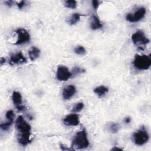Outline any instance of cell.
<instances>
[{
	"label": "cell",
	"mask_w": 151,
	"mask_h": 151,
	"mask_svg": "<svg viewBox=\"0 0 151 151\" xmlns=\"http://www.w3.org/2000/svg\"><path fill=\"white\" fill-rule=\"evenodd\" d=\"M89 142L87 139L86 131L83 130L78 132L73 140L72 147H74L79 149H82L87 148Z\"/></svg>",
	"instance_id": "6da1fadb"
},
{
	"label": "cell",
	"mask_w": 151,
	"mask_h": 151,
	"mask_svg": "<svg viewBox=\"0 0 151 151\" xmlns=\"http://www.w3.org/2000/svg\"><path fill=\"white\" fill-rule=\"evenodd\" d=\"M134 66L139 70H147L151 65V59L146 55H136L133 61Z\"/></svg>",
	"instance_id": "7a4b0ae2"
},
{
	"label": "cell",
	"mask_w": 151,
	"mask_h": 151,
	"mask_svg": "<svg viewBox=\"0 0 151 151\" xmlns=\"http://www.w3.org/2000/svg\"><path fill=\"white\" fill-rule=\"evenodd\" d=\"M134 143L137 145H143L149 140V134L146 129L143 127L140 130L134 133L133 135Z\"/></svg>",
	"instance_id": "3957f363"
},
{
	"label": "cell",
	"mask_w": 151,
	"mask_h": 151,
	"mask_svg": "<svg viewBox=\"0 0 151 151\" xmlns=\"http://www.w3.org/2000/svg\"><path fill=\"white\" fill-rule=\"evenodd\" d=\"M146 14V9L143 7L139 8L134 13H129L126 15V19L131 22H134L142 19Z\"/></svg>",
	"instance_id": "277c9868"
},
{
	"label": "cell",
	"mask_w": 151,
	"mask_h": 151,
	"mask_svg": "<svg viewBox=\"0 0 151 151\" xmlns=\"http://www.w3.org/2000/svg\"><path fill=\"white\" fill-rule=\"evenodd\" d=\"M133 42L137 45L146 44L149 42V40L145 36V33L142 31H137L132 36Z\"/></svg>",
	"instance_id": "5b68a950"
},
{
	"label": "cell",
	"mask_w": 151,
	"mask_h": 151,
	"mask_svg": "<svg viewBox=\"0 0 151 151\" xmlns=\"http://www.w3.org/2000/svg\"><path fill=\"white\" fill-rule=\"evenodd\" d=\"M15 127L20 133L30 132L31 130L30 125L25 122L22 116L18 117L15 122Z\"/></svg>",
	"instance_id": "8992f818"
},
{
	"label": "cell",
	"mask_w": 151,
	"mask_h": 151,
	"mask_svg": "<svg viewBox=\"0 0 151 151\" xmlns=\"http://www.w3.org/2000/svg\"><path fill=\"white\" fill-rule=\"evenodd\" d=\"M16 33L18 36V39L15 42V44H22L29 41V34L25 29L19 28L16 30Z\"/></svg>",
	"instance_id": "52a82bcc"
},
{
	"label": "cell",
	"mask_w": 151,
	"mask_h": 151,
	"mask_svg": "<svg viewBox=\"0 0 151 151\" xmlns=\"http://www.w3.org/2000/svg\"><path fill=\"white\" fill-rule=\"evenodd\" d=\"M71 76V73L70 72L68 69L64 66H60L57 68V77L60 81H67Z\"/></svg>",
	"instance_id": "ba28073f"
},
{
	"label": "cell",
	"mask_w": 151,
	"mask_h": 151,
	"mask_svg": "<svg viewBox=\"0 0 151 151\" xmlns=\"http://www.w3.org/2000/svg\"><path fill=\"white\" fill-rule=\"evenodd\" d=\"M26 62L27 59L25 58V57L23 55L21 52L12 54L9 61V63L11 65L22 64L25 63Z\"/></svg>",
	"instance_id": "9c48e42d"
},
{
	"label": "cell",
	"mask_w": 151,
	"mask_h": 151,
	"mask_svg": "<svg viewBox=\"0 0 151 151\" xmlns=\"http://www.w3.org/2000/svg\"><path fill=\"white\" fill-rule=\"evenodd\" d=\"M63 122L67 126H77L80 123L79 117L76 114H68L63 119Z\"/></svg>",
	"instance_id": "30bf717a"
},
{
	"label": "cell",
	"mask_w": 151,
	"mask_h": 151,
	"mask_svg": "<svg viewBox=\"0 0 151 151\" xmlns=\"http://www.w3.org/2000/svg\"><path fill=\"white\" fill-rule=\"evenodd\" d=\"M76 93V88L73 85L67 86L63 89V97L65 100H69Z\"/></svg>",
	"instance_id": "8fae6325"
},
{
	"label": "cell",
	"mask_w": 151,
	"mask_h": 151,
	"mask_svg": "<svg viewBox=\"0 0 151 151\" xmlns=\"http://www.w3.org/2000/svg\"><path fill=\"white\" fill-rule=\"evenodd\" d=\"M18 142L22 146H25L28 145L31 142L30 132L21 133L20 136L18 138Z\"/></svg>",
	"instance_id": "7c38bea8"
},
{
	"label": "cell",
	"mask_w": 151,
	"mask_h": 151,
	"mask_svg": "<svg viewBox=\"0 0 151 151\" xmlns=\"http://www.w3.org/2000/svg\"><path fill=\"white\" fill-rule=\"evenodd\" d=\"M90 27L93 30L100 28L103 27V24L100 22V19L95 15H93L91 17L90 20Z\"/></svg>",
	"instance_id": "4fadbf2b"
},
{
	"label": "cell",
	"mask_w": 151,
	"mask_h": 151,
	"mask_svg": "<svg viewBox=\"0 0 151 151\" xmlns=\"http://www.w3.org/2000/svg\"><path fill=\"white\" fill-rule=\"evenodd\" d=\"M40 54V50L35 47H32L28 51L29 58L32 61H34L35 60H36L39 57Z\"/></svg>",
	"instance_id": "5bb4252c"
},
{
	"label": "cell",
	"mask_w": 151,
	"mask_h": 151,
	"mask_svg": "<svg viewBox=\"0 0 151 151\" xmlns=\"http://www.w3.org/2000/svg\"><path fill=\"white\" fill-rule=\"evenodd\" d=\"M12 99L14 104L16 106V107L22 105V97L19 93L17 91H14L12 93Z\"/></svg>",
	"instance_id": "9a60e30c"
},
{
	"label": "cell",
	"mask_w": 151,
	"mask_h": 151,
	"mask_svg": "<svg viewBox=\"0 0 151 151\" xmlns=\"http://www.w3.org/2000/svg\"><path fill=\"white\" fill-rule=\"evenodd\" d=\"M108 91H109V89L106 87L103 86H99L94 90V92L99 97L103 96L104 94H106V93H107L108 92Z\"/></svg>",
	"instance_id": "2e32d148"
},
{
	"label": "cell",
	"mask_w": 151,
	"mask_h": 151,
	"mask_svg": "<svg viewBox=\"0 0 151 151\" xmlns=\"http://www.w3.org/2000/svg\"><path fill=\"white\" fill-rule=\"evenodd\" d=\"M80 14L78 13H75L74 14L71 18L69 20V23L70 25H74L75 24H76L80 19Z\"/></svg>",
	"instance_id": "e0dca14e"
},
{
	"label": "cell",
	"mask_w": 151,
	"mask_h": 151,
	"mask_svg": "<svg viewBox=\"0 0 151 151\" xmlns=\"http://www.w3.org/2000/svg\"><path fill=\"white\" fill-rule=\"evenodd\" d=\"M84 107V104L81 102H79L76 103L73 107L72 111L74 113H77V112H79Z\"/></svg>",
	"instance_id": "ac0fdd59"
},
{
	"label": "cell",
	"mask_w": 151,
	"mask_h": 151,
	"mask_svg": "<svg viewBox=\"0 0 151 151\" xmlns=\"http://www.w3.org/2000/svg\"><path fill=\"white\" fill-rule=\"evenodd\" d=\"M65 6L71 9H74L77 6V2L74 0H68L65 2Z\"/></svg>",
	"instance_id": "d6986e66"
},
{
	"label": "cell",
	"mask_w": 151,
	"mask_h": 151,
	"mask_svg": "<svg viewBox=\"0 0 151 151\" xmlns=\"http://www.w3.org/2000/svg\"><path fill=\"white\" fill-rule=\"evenodd\" d=\"M85 70L84 69L80 68L78 67H75L73 68V70H72V73H71V76H77L79 74H81L83 72H84Z\"/></svg>",
	"instance_id": "ffe728a7"
},
{
	"label": "cell",
	"mask_w": 151,
	"mask_h": 151,
	"mask_svg": "<svg viewBox=\"0 0 151 151\" xmlns=\"http://www.w3.org/2000/svg\"><path fill=\"white\" fill-rule=\"evenodd\" d=\"M76 53L79 55H84L86 53V49L83 46H78L74 49Z\"/></svg>",
	"instance_id": "44dd1931"
},
{
	"label": "cell",
	"mask_w": 151,
	"mask_h": 151,
	"mask_svg": "<svg viewBox=\"0 0 151 151\" xmlns=\"http://www.w3.org/2000/svg\"><path fill=\"white\" fill-rule=\"evenodd\" d=\"M6 117L8 120V121L12 122H14V114L12 110H8L6 113Z\"/></svg>",
	"instance_id": "7402d4cb"
},
{
	"label": "cell",
	"mask_w": 151,
	"mask_h": 151,
	"mask_svg": "<svg viewBox=\"0 0 151 151\" xmlns=\"http://www.w3.org/2000/svg\"><path fill=\"white\" fill-rule=\"evenodd\" d=\"M12 122L7 121V122H6V123H2V124H1L0 127H1V129L4 130H7L9 128V127H10V126L12 124Z\"/></svg>",
	"instance_id": "603a6c76"
},
{
	"label": "cell",
	"mask_w": 151,
	"mask_h": 151,
	"mask_svg": "<svg viewBox=\"0 0 151 151\" xmlns=\"http://www.w3.org/2000/svg\"><path fill=\"white\" fill-rule=\"evenodd\" d=\"M110 129L111 133H117L119 130V125L116 123H112L110 126Z\"/></svg>",
	"instance_id": "cb8c5ba5"
},
{
	"label": "cell",
	"mask_w": 151,
	"mask_h": 151,
	"mask_svg": "<svg viewBox=\"0 0 151 151\" xmlns=\"http://www.w3.org/2000/svg\"><path fill=\"white\" fill-rule=\"evenodd\" d=\"M92 4H93V8L94 9H97V8L99 7V2L98 1H95V0H93L92 1Z\"/></svg>",
	"instance_id": "d4e9b609"
},
{
	"label": "cell",
	"mask_w": 151,
	"mask_h": 151,
	"mask_svg": "<svg viewBox=\"0 0 151 151\" xmlns=\"http://www.w3.org/2000/svg\"><path fill=\"white\" fill-rule=\"evenodd\" d=\"M25 1H21V2H19V3L17 4V6L19 9H21L25 5Z\"/></svg>",
	"instance_id": "484cf974"
},
{
	"label": "cell",
	"mask_w": 151,
	"mask_h": 151,
	"mask_svg": "<svg viewBox=\"0 0 151 151\" xmlns=\"http://www.w3.org/2000/svg\"><path fill=\"white\" fill-rule=\"evenodd\" d=\"M60 147H61V150H74V149H71V148H68V147H67L66 146H64L63 145H60Z\"/></svg>",
	"instance_id": "4316f807"
},
{
	"label": "cell",
	"mask_w": 151,
	"mask_h": 151,
	"mask_svg": "<svg viewBox=\"0 0 151 151\" xmlns=\"http://www.w3.org/2000/svg\"><path fill=\"white\" fill-rule=\"evenodd\" d=\"M5 3L6 4V5H7V6H11L12 5H13V3H14V2L12 1H5Z\"/></svg>",
	"instance_id": "83f0119b"
},
{
	"label": "cell",
	"mask_w": 151,
	"mask_h": 151,
	"mask_svg": "<svg viewBox=\"0 0 151 151\" xmlns=\"http://www.w3.org/2000/svg\"><path fill=\"white\" fill-rule=\"evenodd\" d=\"M5 59L4 58V57H1V60H0V64H1V65H2L5 63Z\"/></svg>",
	"instance_id": "f1b7e54d"
},
{
	"label": "cell",
	"mask_w": 151,
	"mask_h": 151,
	"mask_svg": "<svg viewBox=\"0 0 151 151\" xmlns=\"http://www.w3.org/2000/svg\"><path fill=\"white\" fill-rule=\"evenodd\" d=\"M130 122V118L129 117H127L125 119V122L126 123H129Z\"/></svg>",
	"instance_id": "f546056e"
},
{
	"label": "cell",
	"mask_w": 151,
	"mask_h": 151,
	"mask_svg": "<svg viewBox=\"0 0 151 151\" xmlns=\"http://www.w3.org/2000/svg\"><path fill=\"white\" fill-rule=\"evenodd\" d=\"M111 150H122V149H120V148L115 147H113V148L111 149Z\"/></svg>",
	"instance_id": "4dcf8cb0"
}]
</instances>
